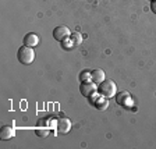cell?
I'll return each mask as SVG.
<instances>
[{"instance_id":"7","label":"cell","mask_w":156,"mask_h":149,"mask_svg":"<svg viewBox=\"0 0 156 149\" xmlns=\"http://www.w3.org/2000/svg\"><path fill=\"white\" fill-rule=\"evenodd\" d=\"M24 45L29 48H36L39 45V36L34 32H28L24 36Z\"/></svg>"},{"instance_id":"15","label":"cell","mask_w":156,"mask_h":149,"mask_svg":"<svg viewBox=\"0 0 156 149\" xmlns=\"http://www.w3.org/2000/svg\"><path fill=\"white\" fill-rule=\"evenodd\" d=\"M151 10L156 14V0H152V2H151Z\"/></svg>"},{"instance_id":"5","label":"cell","mask_w":156,"mask_h":149,"mask_svg":"<svg viewBox=\"0 0 156 149\" xmlns=\"http://www.w3.org/2000/svg\"><path fill=\"white\" fill-rule=\"evenodd\" d=\"M70 130H71V121H70V119H66V117L58 119L57 126H56V131L58 134H67Z\"/></svg>"},{"instance_id":"2","label":"cell","mask_w":156,"mask_h":149,"mask_svg":"<svg viewBox=\"0 0 156 149\" xmlns=\"http://www.w3.org/2000/svg\"><path fill=\"white\" fill-rule=\"evenodd\" d=\"M35 50L34 48H29V46H25L23 45L21 48L18 49V52H17V57H18V62L24 66H28L35 60Z\"/></svg>"},{"instance_id":"9","label":"cell","mask_w":156,"mask_h":149,"mask_svg":"<svg viewBox=\"0 0 156 149\" xmlns=\"http://www.w3.org/2000/svg\"><path fill=\"white\" fill-rule=\"evenodd\" d=\"M105 80H106V75H105L103 70L96 68V70H92L91 71V81L95 82L96 85H99L102 81H105Z\"/></svg>"},{"instance_id":"13","label":"cell","mask_w":156,"mask_h":149,"mask_svg":"<svg viewBox=\"0 0 156 149\" xmlns=\"http://www.w3.org/2000/svg\"><path fill=\"white\" fill-rule=\"evenodd\" d=\"M63 48L64 49H71V48H74V42H73L71 41V38H67V39H64V41H63Z\"/></svg>"},{"instance_id":"4","label":"cell","mask_w":156,"mask_h":149,"mask_svg":"<svg viewBox=\"0 0 156 149\" xmlns=\"http://www.w3.org/2000/svg\"><path fill=\"white\" fill-rule=\"evenodd\" d=\"M70 36H71V31L66 25H58L53 29V38L56 41H58V42H63L64 39L70 38Z\"/></svg>"},{"instance_id":"10","label":"cell","mask_w":156,"mask_h":149,"mask_svg":"<svg viewBox=\"0 0 156 149\" xmlns=\"http://www.w3.org/2000/svg\"><path fill=\"white\" fill-rule=\"evenodd\" d=\"M130 94L128 92H121V94L117 95V103L119 105H124V102L126 101H130Z\"/></svg>"},{"instance_id":"3","label":"cell","mask_w":156,"mask_h":149,"mask_svg":"<svg viewBox=\"0 0 156 149\" xmlns=\"http://www.w3.org/2000/svg\"><path fill=\"white\" fill-rule=\"evenodd\" d=\"M80 92H81L82 96L92 99V98L98 94V87L95 85V82H91V81L81 82V85H80Z\"/></svg>"},{"instance_id":"6","label":"cell","mask_w":156,"mask_h":149,"mask_svg":"<svg viewBox=\"0 0 156 149\" xmlns=\"http://www.w3.org/2000/svg\"><path fill=\"white\" fill-rule=\"evenodd\" d=\"M92 103H94V106L96 107L98 110H101V112H105L109 107L107 98L101 96V95H99V98H92Z\"/></svg>"},{"instance_id":"1","label":"cell","mask_w":156,"mask_h":149,"mask_svg":"<svg viewBox=\"0 0 156 149\" xmlns=\"http://www.w3.org/2000/svg\"><path fill=\"white\" fill-rule=\"evenodd\" d=\"M98 95L105 96V98H107V99L116 96L117 95L116 84H114L112 80H105V81H102L101 84L98 85Z\"/></svg>"},{"instance_id":"14","label":"cell","mask_w":156,"mask_h":149,"mask_svg":"<svg viewBox=\"0 0 156 149\" xmlns=\"http://www.w3.org/2000/svg\"><path fill=\"white\" fill-rule=\"evenodd\" d=\"M36 134H38V137H46L49 134L48 130H36Z\"/></svg>"},{"instance_id":"12","label":"cell","mask_w":156,"mask_h":149,"mask_svg":"<svg viewBox=\"0 0 156 149\" xmlns=\"http://www.w3.org/2000/svg\"><path fill=\"white\" fill-rule=\"evenodd\" d=\"M80 81H81V82L91 81V73H89V71H82L81 74H80Z\"/></svg>"},{"instance_id":"8","label":"cell","mask_w":156,"mask_h":149,"mask_svg":"<svg viewBox=\"0 0 156 149\" xmlns=\"http://www.w3.org/2000/svg\"><path fill=\"white\" fill-rule=\"evenodd\" d=\"M14 135H16V130H14L11 126H3L2 127V130H0V138H2L3 141L11 140Z\"/></svg>"},{"instance_id":"11","label":"cell","mask_w":156,"mask_h":149,"mask_svg":"<svg viewBox=\"0 0 156 149\" xmlns=\"http://www.w3.org/2000/svg\"><path fill=\"white\" fill-rule=\"evenodd\" d=\"M71 41L74 42V45L77 46V45H81V42H82V36H81V34H71Z\"/></svg>"}]
</instances>
